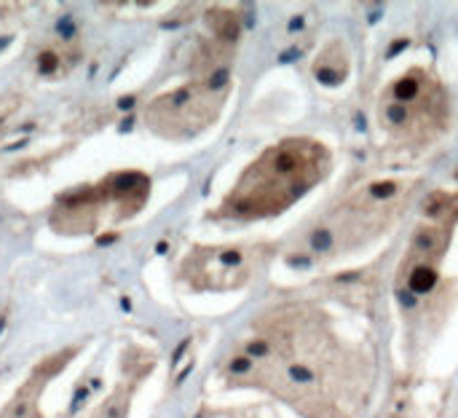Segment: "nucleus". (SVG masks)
Wrapping results in <instances>:
<instances>
[{
	"instance_id": "nucleus-2",
	"label": "nucleus",
	"mask_w": 458,
	"mask_h": 418,
	"mask_svg": "<svg viewBox=\"0 0 458 418\" xmlns=\"http://www.w3.org/2000/svg\"><path fill=\"white\" fill-rule=\"evenodd\" d=\"M330 172V153L314 140H287L266 150L225 201L236 218H271L295 204Z\"/></svg>"
},
{
	"instance_id": "nucleus-6",
	"label": "nucleus",
	"mask_w": 458,
	"mask_h": 418,
	"mask_svg": "<svg viewBox=\"0 0 458 418\" xmlns=\"http://www.w3.org/2000/svg\"><path fill=\"white\" fill-rule=\"evenodd\" d=\"M317 75L325 81V83H338V81H344L346 78V70H349V62H346V54H344V48L341 46H330L322 56H319V62H317Z\"/></svg>"
},
{
	"instance_id": "nucleus-1",
	"label": "nucleus",
	"mask_w": 458,
	"mask_h": 418,
	"mask_svg": "<svg viewBox=\"0 0 458 418\" xmlns=\"http://www.w3.org/2000/svg\"><path fill=\"white\" fill-rule=\"evenodd\" d=\"M231 373L266 387L306 418H357L373 384L370 357L311 306L263 320L231 360Z\"/></svg>"
},
{
	"instance_id": "nucleus-7",
	"label": "nucleus",
	"mask_w": 458,
	"mask_h": 418,
	"mask_svg": "<svg viewBox=\"0 0 458 418\" xmlns=\"http://www.w3.org/2000/svg\"><path fill=\"white\" fill-rule=\"evenodd\" d=\"M223 418H268V416H223Z\"/></svg>"
},
{
	"instance_id": "nucleus-3",
	"label": "nucleus",
	"mask_w": 458,
	"mask_h": 418,
	"mask_svg": "<svg viewBox=\"0 0 458 418\" xmlns=\"http://www.w3.org/2000/svg\"><path fill=\"white\" fill-rule=\"evenodd\" d=\"M413 183L408 180H381L346 196L335 209H330L319 226L311 228L303 244V255L335 258L344 255L373 236L384 234L400 215L411 196Z\"/></svg>"
},
{
	"instance_id": "nucleus-5",
	"label": "nucleus",
	"mask_w": 458,
	"mask_h": 418,
	"mask_svg": "<svg viewBox=\"0 0 458 418\" xmlns=\"http://www.w3.org/2000/svg\"><path fill=\"white\" fill-rule=\"evenodd\" d=\"M260 263V250L255 247H217L201 250L188 260L185 274L196 287L204 290H233L242 287Z\"/></svg>"
},
{
	"instance_id": "nucleus-4",
	"label": "nucleus",
	"mask_w": 458,
	"mask_h": 418,
	"mask_svg": "<svg viewBox=\"0 0 458 418\" xmlns=\"http://www.w3.org/2000/svg\"><path fill=\"white\" fill-rule=\"evenodd\" d=\"M384 126L411 145L432 142L448 121V99L435 75L411 70L397 78L381 97Z\"/></svg>"
}]
</instances>
